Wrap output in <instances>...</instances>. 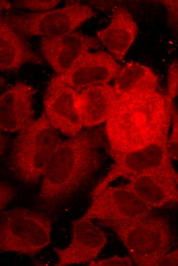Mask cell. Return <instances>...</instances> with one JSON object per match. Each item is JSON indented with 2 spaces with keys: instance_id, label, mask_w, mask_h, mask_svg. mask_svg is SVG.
<instances>
[{
  "instance_id": "cell-1",
  "label": "cell",
  "mask_w": 178,
  "mask_h": 266,
  "mask_svg": "<svg viewBox=\"0 0 178 266\" xmlns=\"http://www.w3.org/2000/svg\"><path fill=\"white\" fill-rule=\"evenodd\" d=\"M173 103L159 90L117 94L105 122L108 153L113 160L121 163L171 160L167 141Z\"/></svg>"
},
{
  "instance_id": "cell-2",
  "label": "cell",
  "mask_w": 178,
  "mask_h": 266,
  "mask_svg": "<svg viewBox=\"0 0 178 266\" xmlns=\"http://www.w3.org/2000/svg\"><path fill=\"white\" fill-rule=\"evenodd\" d=\"M105 140L102 131L93 128L62 141L42 178L39 197L56 203L80 189L99 169Z\"/></svg>"
},
{
  "instance_id": "cell-3",
  "label": "cell",
  "mask_w": 178,
  "mask_h": 266,
  "mask_svg": "<svg viewBox=\"0 0 178 266\" xmlns=\"http://www.w3.org/2000/svg\"><path fill=\"white\" fill-rule=\"evenodd\" d=\"M61 141L57 130L43 114L18 132L10 153L11 168L23 182H38Z\"/></svg>"
},
{
  "instance_id": "cell-4",
  "label": "cell",
  "mask_w": 178,
  "mask_h": 266,
  "mask_svg": "<svg viewBox=\"0 0 178 266\" xmlns=\"http://www.w3.org/2000/svg\"><path fill=\"white\" fill-rule=\"evenodd\" d=\"M103 225L116 234L137 265L159 266L169 253L171 232L162 217L151 214Z\"/></svg>"
},
{
  "instance_id": "cell-5",
  "label": "cell",
  "mask_w": 178,
  "mask_h": 266,
  "mask_svg": "<svg viewBox=\"0 0 178 266\" xmlns=\"http://www.w3.org/2000/svg\"><path fill=\"white\" fill-rule=\"evenodd\" d=\"M51 222L42 214L25 208L2 212L0 223V249L34 255L50 242Z\"/></svg>"
},
{
  "instance_id": "cell-6",
  "label": "cell",
  "mask_w": 178,
  "mask_h": 266,
  "mask_svg": "<svg viewBox=\"0 0 178 266\" xmlns=\"http://www.w3.org/2000/svg\"><path fill=\"white\" fill-rule=\"evenodd\" d=\"M94 15L90 6L76 2L49 11L4 17L21 35L52 37L75 31Z\"/></svg>"
},
{
  "instance_id": "cell-7",
  "label": "cell",
  "mask_w": 178,
  "mask_h": 266,
  "mask_svg": "<svg viewBox=\"0 0 178 266\" xmlns=\"http://www.w3.org/2000/svg\"><path fill=\"white\" fill-rule=\"evenodd\" d=\"M91 204L82 219H97L102 225L151 215L153 209L142 202L126 185H108L92 194Z\"/></svg>"
},
{
  "instance_id": "cell-8",
  "label": "cell",
  "mask_w": 178,
  "mask_h": 266,
  "mask_svg": "<svg viewBox=\"0 0 178 266\" xmlns=\"http://www.w3.org/2000/svg\"><path fill=\"white\" fill-rule=\"evenodd\" d=\"M121 69L110 53L89 51L78 57L63 73L53 76L50 82L62 83L79 92L108 84L116 78Z\"/></svg>"
},
{
  "instance_id": "cell-9",
  "label": "cell",
  "mask_w": 178,
  "mask_h": 266,
  "mask_svg": "<svg viewBox=\"0 0 178 266\" xmlns=\"http://www.w3.org/2000/svg\"><path fill=\"white\" fill-rule=\"evenodd\" d=\"M106 234L92 220L80 218L72 223V238L70 245L54 248L58 260L57 266L90 263L96 260L107 243Z\"/></svg>"
},
{
  "instance_id": "cell-10",
  "label": "cell",
  "mask_w": 178,
  "mask_h": 266,
  "mask_svg": "<svg viewBox=\"0 0 178 266\" xmlns=\"http://www.w3.org/2000/svg\"><path fill=\"white\" fill-rule=\"evenodd\" d=\"M78 91L66 85L49 82L43 98L44 115L56 130L69 137L83 127L75 101Z\"/></svg>"
},
{
  "instance_id": "cell-11",
  "label": "cell",
  "mask_w": 178,
  "mask_h": 266,
  "mask_svg": "<svg viewBox=\"0 0 178 266\" xmlns=\"http://www.w3.org/2000/svg\"><path fill=\"white\" fill-rule=\"evenodd\" d=\"M41 53L56 73H63L82 54L99 48L98 39L75 31L60 36L40 37Z\"/></svg>"
},
{
  "instance_id": "cell-12",
  "label": "cell",
  "mask_w": 178,
  "mask_h": 266,
  "mask_svg": "<svg viewBox=\"0 0 178 266\" xmlns=\"http://www.w3.org/2000/svg\"><path fill=\"white\" fill-rule=\"evenodd\" d=\"M36 93L30 84L18 82L0 97V128L5 132H19L33 120V98Z\"/></svg>"
},
{
  "instance_id": "cell-13",
  "label": "cell",
  "mask_w": 178,
  "mask_h": 266,
  "mask_svg": "<svg viewBox=\"0 0 178 266\" xmlns=\"http://www.w3.org/2000/svg\"><path fill=\"white\" fill-rule=\"evenodd\" d=\"M127 180L126 186L153 210L178 205V185L164 174L148 172L134 176Z\"/></svg>"
},
{
  "instance_id": "cell-14",
  "label": "cell",
  "mask_w": 178,
  "mask_h": 266,
  "mask_svg": "<svg viewBox=\"0 0 178 266\" xmlns=\"http://www.w3.org/2000/svg\"><path fill=\"white\" fill-rule=\"evenodd\" d=\"M138 27L129 12L124 8L116 9L108 26L96 32L98 40L117 60L126 56L138 34Z\"/></svg>"
},
{
  "instance_id": "cell-15",
  "label": "cell",
  "mask_w": 178,
  "mask_h": 266,
  "mask_svg": "<svg viewBox=\"0 0 178 266\" xmlns=\"http://www.w3.org/2000/svg\"><path fill=\"white\" fill-rule=\"evenodd\" d=\"M117 96L114 85L109 84L91 86L78 92L75 104L83 127L93 128L105 122Z\"/></svg>"
},
{
  "instance_id": "cell-16",
  "label": "cell",
  "mask_w": 178,
  "mask_h": 266,
  "mask_svg": "<svg viewBox=\"0 0 178 266\" xmlns=\"http://www.w3.org/2000/svg\"><path fill=\"white\" fill-rule=\"evenodd\" d=\"M34 52L4 17L0 19V68L2 71H16L28 63H41Z\"/></svg>"
},
{
  "instance_id": "cell-17",
  "label": "cell",
  "mask_w": 178,
  "mask_h": 266,
  "mask_svg": "<svg viewBox=\"0 0 178 266\" xmlns=\"http://www.w3.org/2000/svg\"><path fill=\"white\" fill-rule=\"evenodd\" d=\"M160 79L150 68L130 61L122 68L115 79L117 94L146 90H159Z\"/></svg>"
},
{
  "instance_id": "cell-18",
  "label": "cell",
  "mask_w": 178,
  "mask_h": 266,
  "mask_svg": "<svg viewBox=\"0 0 178 266\" xmlns=\"http://www.w3.org/2000/svg\"><path fill=\"white\" fill-rule=\"evenodd\" d=\"M170 127L167 141V151L171 160L178 161V110L173 103L171 107Z\"/></svg>"
},
{
  "instance_id": "cell-19",
  "label": "cell",
  "mask_w": 178,
  "mask_h": 266,
  "mask_svg": "<svg viewBox=\"0 0 178 266\" xmlns=\"http://www.w3.org/2000/svg\"><path fill=\"white\" fill-rule=\"evenodd\" d=\"M166 96L173 103L178 94V60H173L168 68Z\"/></svg>"
},
{
  "instance_id": "cell-20",
  "label": "cell",
  "mask_w": 178,
  "mask_h": 266,
  "mask_svg": "<svg viewBox=\"0 0 178 266\" xmlns=\"http://www.w3.org/2000/svg\"><path fill=\"white\" fill-rule=\"evenodd\" d=\"M60 1H19L15 5L19 8L40 12L53 10L60 3Z\"/></svg>"
},
{
  "instance_id": "cell-21",
  "label": "cell",
  "mask_w": 178,
  "mask_h": 266,
  "mask_svg": "<svg viewBox=\"0 0 178 266\" xmlns=\"http://www.w3.org/2000/svg\"><path fill=\"white\" fill-rule=\"evenodd\" d=\"M159 2L163 4L167 10L170 26L178 32V0H163Z\"/></svg>"
},
{
  "instance_id": "cell-22",
  "label": "cell",
  "mask_w": 178,
  "mask_h": 266,
  "mask_svg": "<svg viewBox=\"0 0 178 266\" xmlns=\"http://www.w3.org/2000/svg\"><path fill=\"white\" fill-rule=\"evenodd\" d=\"M134 262L131 257H118L114 256L112 258L102 259L98 261H94L90 263L89 265L93 266H108L120 265L130 266L134 265Z\"/></svg>"
},
{
  "instance_id": "cell-23",
  "label": "cell",
  "mask_w": 178,
  "mask_h": 266,
  "mask_svg": "<svg viewBox=\"0 0 178 266\" xmlns=\"http://www.w3.org/2000/svg\"><path fill=\"white\" fill-rule=\"evenodd\" d=\"M1 210L3 209L12 199L14 191L11 187L4 183H1Z\"/></svg>"
},
{
  "instance_id": "cell-24",
  "label": "cell",
  "mask_w": 178,
  "mask_h": 266,
  "mask_svg": "<svg viewBox=\"0 0 178 266\" xmlns=\"http://www.w3.org/2000/svg\"><path fill=\"white\" fill-rule=\"evenodd\" d=\"M160 265L178 266V249L168 253L162 260Z\"/></svg>"
}]
</instances>
